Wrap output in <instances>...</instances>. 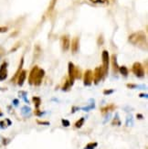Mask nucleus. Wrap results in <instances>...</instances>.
Segmentation results:
<instances>
[{
    "instance_id": "393cba45",
    "label": "nucleus",
    "mask_w": 148,
    "mask_h": 149,
    "mask_svg": "<svg viewBox=\"0 0 148 149\" xmlns=\"http://www.w3.org/2000/svg\"><path fill=\"white\" fill-rule=\"evenodd\" d=\"M61 123H62V125L64 126V127H68V126H70V121L69 120H66V119H62L61 120Z\"/></svg>"
},
{
    "instance_id": "f03ea898",
    "label": "nucleus",
    "mask_w": 148,
    "mask_h": 149,
    "mask_svg": "<svg viewBox=\"0 0 148 149\" xmlns=\"http://www.w3.org/2000/svg\"><path fill=\"white\" fill-rule=\"evenodd\" d=\"M102 72H103V76H105L108 73V69H109V63H110V56L109 52L107 50H103L102 53Z\"/></svg>"
},
{
    "instance_id": "58836bf2",
    "label": "nucleus",
    "mask_w": 148,
    "mask_h": 149,
    "mask_svg": "<svg viewBox=\"0 0 148 149\" xmlns=\"http://www.w3.org/2000/svg\"><path fill=\"white\" fill-rule=\"evenodd\" d=\"M13 103H14V105L17 106V105H18V100H17V99H15V100L13 101Z\"/></svg>"
},
{
    "instance_id": "2f4dec72",
    "label": "nucleus",
    "mask_w": 148,
    "mask_h": 149,
    "mask_svg": "<svg viewBox=\"0 0 148 149\" xmlns=\"http://www.w3.org/2000/svg\"><path fill=\"white\" fill-rule=\"evenodd\" d=\"M57 0H52L50 3V6H49V11H51L53 8H54V6H55V3H56Z\"/></svg>"
},
{
    "instance_id": "4c0bfd02",
    "label": "nucleus",
    "mask_w": 148,
    "mask_h": 149,
    "mask_svg": "<svg viewBox=\"0 0 148 149\" xmlns=\"http://www.w3.org/2000/svg\"><path fill=\"white\" fill-rule=\"evenodd\" d=\"M136 117H137V119H143V114H141V113H137V114H136Z\"/></svg>"
},
{
    "instance_id": "c85d7f7f",
    "label": "nucleus",
    "mask_w": 148,
    "mask_h": 149,
    "mask_svg": "<svg viewBox=\"0 0 148 149\" xmlns=\"http://www.w3.org/2000/svg\"><path fill=\"white\" fill-rule=\"evenodd\" d=\"M6 126H7V124L5 123V121H0V128L5 129L6 128Z\"/></svg>"
},
{
    "instance_id": "9d476101",
    "label": "nucleus",
    "mask_w": 148,
    "mask_h": 149,
    "mask_svg": "<svg viewBox=\"0 0 148 149\" xmlns=\"http://www.w3.org/2000/svg\"><path fill=\"white\" fill-rule=\"evenodd\" d=\"M26 78H27V71L26 70H22L20 72V73L18 74L17 76V79H16V83L19 85V86H22L24 84V82L26 81Z\"/></svg>"
},
{
    "instance_id": "1a4fd4ad",
    "label": "nucleus",
    "mask_w": 148,
    "mask_h": 149,
    "mask_svg": "<svg viewBox=\"0 0 148 149\" xmlns=\"http://www.w3.org/2000/svg\"><path fill=\"white\" fill-rule=\"evenodd\" d=\"M44 75H45V72H44V70H42V69H39V68H38V72H37L36 78H35L34 85H36V86H39V85L41 84V82H42L43 78H44Z\"/></svg>"
},
{
    "instance_id": "2eb2a0df",
    "label": "nucleus",
    "mask_w": 148,
    "mask_h": 149,
    "mask_svg": "<svg viewBox=\"0 0 148 149\" xmlns=\"http://www.w3.org/2000/svg\"><path fill=\"white\" fill-rule=\"evenodd\" d=\"M115 109H116V105L113 104V103H111V104H108L106 106L102 107V108L101 109V113H102V114H106V113H110V112L114 111Z\"/></svg>"
},
{
    "instance_id": "0eeeda50",
    "label": "nucleus",
    "mask_w": 148,
    "mask_h": 149,
    "mask_svg": "<svg viewBox=\"0 0 148 149\" xmlns=\"http://www.w3.org/2000/svg\"><path fill=\"white\" fill-rule=\"evenodd\" d=\"M70 37L68 35H63L60 38V44H61V48L64 51H67L69 49H70V45H71V42H70Z\"/></svg>"
},
{
    "instance_id": "7ed1b4c3",
    "label": "nucleus",
    "mask_w": 148,
    "mask_h": 149,
    "mask_svg": "<svg viewBox=\"0 0 148 149\" xmlns=\"http://www.w3.org/2000/svg\"><path fill=\"white\" fill-rule=\"evenodd\" d=\"M132 71H133V74L136 75L138 78H143L144 77V69H143V65L140 63V62H134L132 67Z\"/></svg>"
},
{
    "instance_id": "a19ab883",
    "label": "nucleus",
    "mask_w": 148,
    "mask_h": 149,
    "mask_svg": "<svg viewBox=\"0 0 148 149\" xmlns=\"http://www.w3.org/2000/svg\"><path fill=\"white\" fill-rule=\"evenodd\" d=\"M139 96H140V97H147V94H143V93H141Z\"/></svg>"
},
{
    "instance_id": "dca6fc26",
    "label": "nucleus",
    "mask_w": 148,
    "mask_h": 149,
    "mask_svg": "<svg viewBox=\"0 0 148 149\" xmlns=\"http://www.w3.org/2000/svg\"><path fill=\"white\" fill-rule=\"evenodd\" d=\"M118 72H120L123 76L124 77H127L128 74H129V70L127 69V67H125V66H122V67H119V70H118Z\"/></svg>"
},
{
    "instance_id": "6ab92c4d",
    "label": "nucleus",
    "mask_w": 148,
    "mask_h": 149,
    "mask_svg": "<svg viewBox=\"0 0 148 149\" xmlns=\"http://www.w3.org/2000/svg\"><path fill=\"white\" fill-rule=\"evenodd\" d=\"M40 54H41L40 48H39V46H38V45H37V46L35 47V49H34V56H35V58H36V59H38V57L40 56Z\"/></svg>"
},
{
    "instance_id": "c756f323",
    "label": "nucleus",
    "mask_w": 148,
    "mask_h": 149,
    "mask_svg": "<svg viewBox=\"0 0 148 149\" xmlns=\"http://www.w3.org/2000/svg\"><path fill=\"white\" fill-rule=\"evenodd\" d=\"M102 44H103V37H102V35H101L98 38V45L102 46Z\"/></svg>"
},
{
    "instance_id": "c9c22d12",
    "label": "nucleus",
    "mask_w": 148,
    "mask_h": 149,
    "mask_svg": "<svg viewBox=\"0 0 148 149\" xmlns=\"http://www.w3.org/2000/svg\"><path fill=\"white\" fill-rule=\"evenodd\" d=\"M9 142H10V140L8 138H3V144H4V145H6Z\"/></svg>"
},
{
    "instance_id": "ea45409f",
    "label": "nucleus",
    "mask_w": 148,
    "mask_h": 149,
    "mask_svg": "<svg viewBox=\"0 0 148 149\" xmlns=\"http://www.w3.org/2000/svg\"><path fill=\"white\" fill-rule=\"evenodd\" d=\"M5 122H6V124H7V126H8V125H11V123H12L9 119H5Z\"/></svg>"
},
{
    "instance_id": "aec40b11",
    "label": "nucleus",
    "mask_w": 148,
    "mask_h": 149,
    "mask_svg": "<svg viewBox=\"0 0 148 149\" xmlns=\"http://www.w3.org/2000/svg\"><path fill=\"white\" fill-rule=\"evenodd\" d=\"M97 145H98L97 142H91V143H89L84 147V149H94L95 147H97Z\"/></svg>"
},
{
    "instance_id": "6e6552de",
    "label": "nucleus",
    "mask_w": 148,
    "mask_h": 149,
    "mask_svg": "<svg viewBox=\"0 0 148 149\" xmlns=\"http://www.w3.org/2000/svg\"><path fill=\"white\" fill-rule=\"evenodd\" d=\"M74 71H75V66L72 62H69V82L71 86L74 83L75 80V75H74Z\"/></svg>"
},
{
    "instance_id": "412c9836",
    "label": "nucleus",
    "mask_w": 148,
    "mask_h": 149,
    "mask_svg": "<svg viewBox=\"0 0 148 149\" xmlns=\"http://www.w3.org/2000/svg\"><path fill=\"white\" fill-rule=\"evenodd\" d=\"M74 75H75V79H81V77H82V72H81L80 68L75 67V71H74Z\"/></svg>"
},
{
    "instance_id": "bb28decb",
    "label": "nucleus",
    "mask_w": 148,
    "mask_h": 149,
    "mask_svg": "<svg viewBox=\"0 0 148 149\" xmlns=\"http://www.w3.org/2000/svg\"><path fill=\"white\" fill-rule=\"evenodd\" d=\"M19 46H20V42H17V43L16 44L15 46L13 47V48H12V49H11V50H10V52H14V51H16V50H17V49L19 48Z\"/></svg>"
},
{
    "instance_id": "4468645a",
    "label": "nucleus",
    "mask_w": 148,
    "mask_h": 149,
    "mask_svg": "<svg viewBox=\"0 0 148 149\" xmlns=\"http://www.w3.org/2000/svg\"><path fill=\"white\" fill-rule=\"evenodd\" d=\"M23 64H24V58L22 57V58H21V60H20V62H19V65H18V68H17L16 72H15V74H14L13 78L11 79V82H16L17 76H18V74H19V73H20V72L22 71V67H23Z\"/></svg>"
},
{
    "instance_id": "9b49d317",
    "label": "nucleus",
    "mask_w": 148,
    "mask_h": 149,
    "mask_svg": "<svg viewBox=\"0 0 148 149\" xmlns=\"http://www.w3.org/2000/svg\"><path fill=\"white\" fill-rule=\"evenodd\" d=\"M38 70V66H34V67L32 68V70L30 71L29 77H28V83H29L30 85H33V84H34V82H35V78H36Z\"/></svg>"
},
{
    "instance_id": "4be33fe9",
    "label": "nucleus",
    "mask_w": 148,
    "mask_h": 149,
    "mask_svg": "<svg viewBox=\"0 0 148 149\" xmlns=\"http://www.w3.org/2000/svg\"><path fill=\"white\" fill-rule=\"evenodd\" d=\"M71 88V84H70V82H69V79H67L66 81H65V83L63 84V86H62V90L63 91H68L69 89Z\"/></svg>"
},
{
    "instance_id": "cd10ccee",
    "label": "nucleus",
    "mask_w": 148,
    "mask_h": 149,
    "mask_svg": "<svg viewBox=\"0 0 148 149\" xmlns=\"http://www.w3.org/2000/svg\"><path fill=\"white\" fill-rule=\"evenodd\" d=\"M34 114H35V115H37V116H41V115L43 114V113H42V112H41V111L38 108H36V110L34 111Z\"/></svg>"
},
{
    "instance_id": "5701e85b",
    "label": "nucleus",
    "mask_w": 148,
    "mask_h": 149,
    "mask_svg": "<svg viewBox=\"0 0 148 149\" xmlns=\"http://www.w3.org/2000/svg\"><path fill=\"white\" fill-rule=\"evenodd\" d=\"M112 125H121V121H120V119L118 117V115H116L114 119L112 120Z\"/></svg>"
},
{
    "instance_id": "a878e982",
    "label": "nucleus",
    "mask_w": 148,
    "mask_h": 149,
    "mask_svg": "<svg viewBox=\"0 0 148 149\" xmlns=\"http://www.w3.org/2000/svg\"><path fill=\"white\" fill-rule=\"evenodd\" d=\"M37 123L38 124H41V125H49V122L48 121H40V120H37Z\"/></svg>"
},
{
    "instance_id": "ddd939ff",
    "label": "nucleus",
    "mask_w": 148,
    "mask_h": 149,
    "mask_svg": "<svg viewBox=\"0 0 148 149\" xmlns=\"http://www.w3.org/2000/svg\"><path fill=\"white\" fill-rule=\"evenodd\" d=\"M111 63H112V71H113V73L116 74L118 72V70H119V66H118V63H117V56L115 54H112V55Z\"/></svg>"
},
{
    "instance_id": "f704fd0d",
    "label": "nucleus",
    "mask_w": 148,
    "mask_h": 149,
    "mask_svg": "<svg viewBox=\"0 0 148 149\" xmlns=\"http://www.w3.org/2000/svg\"><path fill=\"white\" fill-rule=\"evenodd\" d=\"M127 87L129 89H135V88H137V85L136 84H133V83H128Z\"/></svg>"
},
{
    "instance_id": "423d86ee",
    "label": "nucleus",
    "mask_w": 148,
    "mask_h": 149,
    "mask_svg": "<svg viewBox=\"0 0 148 149\" xmlns=\"http://www.w3.org/2000/svg\"><path fill=\"white\" fill-rule=\"evenodd\" d=\"M103 77V72H102V67H97L95 69V72H94V75H93V81L95 84H98L99 82H101V80Z\"/></svg>"
},
{
    "instance_id": "a211bd4d",
    "label": "nucleus",
    "mask_w": 148,
    "mask_h": 149,
    "mask_svg": "<svg viewBox=\"0 0 148 149\" xmlns=\"http://www.w3.org/2000/svg\"><path fill=\"white\" fill-rule=\"evenodd\" d=\"M84 121H85V119L83 118V117H82V118L79 119L76 123H74V126H75V128H81L82 125H83V123H84Z\"/></svg>"
},
{
    "instance_id": "20e7f679",
    "label": "nucleus",
    "mask_w": 148,
    "mask_h": 149,
    "mask_svg": "<svg viewBox=\"0 0 148 149\" xmlns=\"http://www.w3.org/2000/svg\"><path fill=\"white\" fill-rule=\"evenodd\" d=\"M93 82V74L91 70H87L84 72V76H83V83L85 86H90Z\"/></svg>"
},
{
    "instance_id": "f257e3e1",
    "label": "nucleus",
    "mask_w": 148,
    "mask_h": 149,
    "mask_svg": "<svg viewBox=\"0 0 148 149\" xmlns=\"http://www.w3.org/2000/svg\"><path fill=\"white\" fill-rule=\"evenodd\" d=\"M128 40L133 45H135L141 49H143V50L147 49V39H146L145 33L143 31H138V32L133 33L129 37Z\"/></svg>"
},
{
    "instance_id": "f8f14e48",
    "label": "nucleus",
    "mask_w": 148,
    "mask_h": 149,
    "mask_svg": "<svg viewBox=\"0 0 148 149\" xmlns=\"http://www.w3.org/2000/svg\"><path fill=\"white\" fill-rule=\"evenodd\" d=\"M79 47H80V39L79 37H75L71 41V51L73 54L78 52Z\"/></svg>"
},
{
    "instance_id": "f3484780",
    "label": "nucleus",
    "mask_w": 148,
    "mask_h": 149,
    "mask_svg": "<svg viewBox=\"0 0 148 149\" xmlns=\"http://www.w3.org/2000/svg\"><path fill=\"white\" fill-rule=\"evenodd\" d=\"M32 102H33L36 108H39V106L41 104V99L38 96H33L32 97Z\"/></svg>"
},
{
    "instance_id": "39448f33",
    "label": "nucleus",
    "mask_w": 148,
    "mask_h": 149,
    "mask_svg": "<svg viewBox=\"0 0 148 149\" xmlns=\"http://www.w3.org/2000/svg\"><path fill=\"white\" fill-rule=\"evenodd\" d=\"M7 78V62L4 61L0 66V82L5 81Z\"/></svg>"
},
{
    "instance_id": "473e14b6",
    "label": "nucleus",
    "mask_w": 148,
    "mask_h": 149,
    "mask_svg": "<svg viewBox=\"0 0 148 149\" xmlns=\"http://www.w3.org/2000/svg\"><path fill=\"white\" fill-rule=\"evenodd\" d=\"M7 30H8L7 27H0V33H5Z\"/></svg>"
},
{
    "instance_id": "e433bc0d",
    "label": "nucleus",
    "mask_w": 148,
    "mask_h": 149,
    "mask_svg": "<svg viewBox=\"0 0 148 149\" xmlns=\"http://www.w3.org/2000/svg\"><path fill=\"white\" fill-rule=\"evenodd\" d=\"M92 3H103L105 2L106 0H91Z\"/></svg>"
},
{
    "instance_id": "b1692460",
    "label": "nucleus",
    "mask_w": 148,
    "mask_h": 149,
    "mask_svg": "<svg viewBox=\"0 0 148 149\" xmlns=\"http://www.w3.org/2000/svg\"><path fill=\"white\" fill-rule=\"evenodd\" d=\"M30 108L28 107V106H24L23 108H22V113L24 114V115H27V114H29V113H30Z\"/></svg>"
},
{
    "instance_id": "72a5a7b5",
    "label": "nucleus",
    "mask_w": 148,
    "mask_h": 149,
    "mask_svg": "<svg viewBox=\"0 0 148 149\" xmlns=\"http://www.w3.org/2000/svg\"><path fill=\"white\" fill-rule=\"evenodd\" d=\"M5 54V49L4 48H2V47H0V58H2V57H4Z\"/></svg>"
},
{
    "instance_id": "7c9ffc66",
    "label": "nucleus",
    "mask_w": 148,
    "mask_h": 149,
    "mask_svg": "<svg viewBox=\"0 0 148 149\" xmlns=\"http://www.w3.org/2000/svg\"><path fill=\"white\" fill-rule=\"evenodd\" d=\"M113 92H114V91H113L112 89H110V90H104V91H103V94H104V95H109V94H112Z\"/></svg>"
},
{
    "instance_id": "79ce46f5",
    "label": "nucleus",
    "mask_w": 148,
    "mask_h": 149,
    "mask_svg": "<svg viewBox=\"0 0 148 149\" xmlns=\"http://www.w3.org/2000/svg\"><path fill=\"white\" fill-rule=\"evenodd\" d=\"M1 116H3V113H2V111L0 110V117H1Z\"/></svg>"
}]
</instances>
